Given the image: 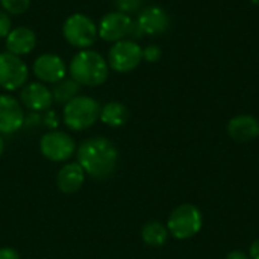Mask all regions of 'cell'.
I'll list each match as a JSON object with an SVG mask.
<instances>
[{
	"label": "cell",
	"mask_w": 259,
	"mask_h": 259,
	"mask_svg": "<svg viewBox=\"0 0 259 259\" xmlns=\"http://www.w3.org/2000/svg\"><path fill=\"white\" fill-rule=\"evenodd\" d=\"M77 162L85 175L94 179H106L114 175L118 162V150L105 137L85 140L77 149Z\"/></svg>",
	"instance_id": "1"
},
{
	"label": "cell",
	"mask_w": 259,
	"mask_h": 259,
	"mask_svg": "<svg viewBox=\"0 0 259 259\" xmlns=\"http://www.w3.org/2000/svg\"><path fill=\"white\" fill-rule=\"evenodd\" d=\"M68 73L80 87H100L109 76V65L100 53L87 49L73 56Z\"/></svg>",
	"instance_id": "2"
},
{
	"label": "cell",
	"mask_w": 259,
	"mask_h": 259,
	"mask_svg": "<svg viewBox=\"0 0 259 259\" xmlns=\"http://www.w3.org/2000/svg\"><path fill=\"white\" fill-rule=\"evenodd\" d=\"M100 117V105L90 96H76L64 105L62 120L71 131H85Z\"/></svg>",
	"instance_id": "3"
},
{
	"label": "cell",
	"mask_w": 259,
	"mask_h": 259,
	"mask_svg": "<svg viewBox=\"0 0 259 259\" xmlns=\"http://www.w3.org/2000/svg\"><path fill=\"white\" fill-rule=\"evenodd\" d=\"M203 225V215L196 205L184 203L175 208L167 220L168 234L176 240H190L197 235Z\"/></svg>",
	"instance_id": "4"
},
{
	"label": "cell",
	"mask_w": 259,
	"mask_h": 259,
	"mask_svg": "<svg viewBox=\"0 0 259 259\" xmlns=\"http://www.w3.org/2000/svg\"><path fill=\"white\" fill-rule=\"evenodd\" d=\"M62 35L70 46L79 50H87L96 42L99 32H97V24L88 15L76 12L71 14L64 21Z\"/></svg>",
	"instance_id": "5"
},
{
	"label": "cell",
	"mask_w": 259,
	"mask_h": 259,
	"mask_svg": "<svg viewBox=\"0 0 259 259\" xmlns=\"http://www.w3.org/2000/svg\"><path fill=\"white\" fill-rule=\"evenodd\" d=\"M106 61L112 71L131 73L143 61V49L134 39H121L109 49Z\"/></svg>",
	"instance_id": "6"
},
{
	"label": "cell",
	"mask_w": 259,
	"mask_h": 259,
	"mask_svg": "<svg viewBox=\"0 0 259 259\" xmlns=\"http://www.w3.org/2000/svg\"><path fill=\"white\" fill-rule=\"evenodd\" d=\"M39 150L42 156L52 162H65L76 152L73 138L62 131H50L39 140Z\"/></svg>",
	"instance_id": "7"
},
{
	"label": "cell",
	"mask_w": 259,
	"mask_h": 259,
	"mask_svg": "<svg viewBox=\"0 0 259 259\" xmlns=\"http://www.w3.org/2000/svg\"><path fill=\"white\" fill-rule=\"evenodd\" d=\"M29 77V70L20 56L9 52L0 53V88L6 91L21 90Z\"/></svg>",
	"instance_id": "8"
},
{
	"label": "cell",
	"mask_w": 259,
	"mask_h": 259,
	"mask_svg": "<svg viewBox=\"0 0 259 259\" xmlns=\"http://www.w3.org/2000/svg\"><path fill=\"white\" fill-rule=\"evenodd\" d=\"M132 26L134 20L131 18V15L120 11H112L102 17L97 26V32L103 41L117 42L121 39H127L131 36Z\"/></svg>",
	"instance_id": "9"
},
{
	"label": "cell",
	"mask_w": 259,
	"mask_h": 259,
	"mask_svg": "<svg viewBox=\"0 0 259 259\" xmlns=\"http://www.w3.org/2000/svg\"><path fill=\"white\" fill-rule=\"evenodd\" d=\"M35 77L42 83H56L67 74V67L61 56L55 53L39 55L32 65Z\"/></svg>",
	"instance_id": "10"
},
{
	"label": "cell",
	"mask_w": 259,
	"mask_h": 259,
	"mask_svg": "<svg viewBox=\"0 0 259 259\" xmlns=\"http://www.w3.org/2000/svg\"><path fill=\"white\" fill-rule=\"evenodd\" d=\"M24 124V111L21 103L9 94H0V135H11Z\"/></svg>",
	"instance_id": "11"
},
{
	"label": "cell",
	"mask_w": 259,
	"mask_h": 259,
	"mask_svg": "<svg viewBox=\"0 0 259 259\" xmlns=\"http://www.w3.org/2000/svg\"><path fill=\"white\" fill-rule=\"evenodd\" d=\"M20 100L24 108L33 112L47 111L53 103L52 90L42 82H30L26 83L20 91Z\"/></svg>",
	"instance_id": "12"
},
{
	"label": "cell",
	"mask_w": 259,
	"mask_h": 259,
	"mask_svg": "<svg viewBox=\"0 0 259 259\" xmlns=\"http://www.w3.org/2000/svg\"><path fill=\"white\" fill-rule=\"evenodd\" d=\"M170 15L161 6H147L141 9L137 24L140 26L144 35H161L168 30L170 27Z\"/></svg>",
	"instance_id": "13"
},
{
	"label": "cell",
	"mask_w": 259,
	"mask_h": 259,
	"mask_svg": "<svg viewBox=\"0 0 259 259\" xmlns=\"http://www.w3.org/2000/svg\"><path fill=\"white\" fill-rule=\"evenodd\" d=\"M228 134L237 143H249L259 137V120L250 114H240L229 120Z\"/></svg>",
	"instance_id": "14"
},
{
	"label": "cell",
	"mask_w": 259,
	"mask_h": 259,
	"mask_svg": "<svg viewBox=\"0 0 259 259\" xmlns=\"http://www.w3.org/2000/svg\"><path fill=\"white\" fill-rule=\"evenodd\" d=\"M6 39V52L15 55V56H23L30 53L35 46H36V35L32 29L20 26L15 29H11L8 33Z\"/></svg>",
	"instance_id": "15"
},
{
	"label": "cell",
	"mask_w": 259,
	"mask_h": 259,
	"mask_svg": "<svg viewBox=\"0 0 259 259\" xmlns=\"http://www.w3.org/2000/svg\"><path fill=\"white\" fill-rule=\"evenodd\" d=\"M85 182V171L79 162H67L61 167L56 176V185L64 194L77 193Z\"/></svg>",
	"instance_id": "16"
},
{
	"label": "cell",
	"mask_w": 259,
	"mask_h": 259,
	"mask_svg": "<svg viewBox=\"0 0 259 259\" xmlns=\"http://www.w3.org/2000/svg\"><path fill=\"white\" fill-rule=\"evenodd\" d=\"M99 120L109 127H121L129 120V109L120 102H108L106 105L100 106Z\"/></svg>",
	"instance_id": "17"
},
{
	"label": "cell",
	"mask_w": 259,
	"mask_h": 259,
	"mask_svg": "<svg viewBox=\"0 0 259 259\" xmlns=\"http://www.w3.org/2000/svg\"><path fill=\"white\" fill-rule=\"evenodd\" d=\"M168 237L170 234L167 226L158 220L146 223L141 229V238L150 247H162L167 243Z\"/></svg>",
	"instance_id": "18"
},
{
	"label": "cell",
	"mask_w": 259,
	"mask_h": 259,
	"mask_svg": "<svg viewBox=\"0 0 259 259\" xmlns=\"http://www.w3.org/2000/svg\"><path fill=\"white\" fill-rule=\"evenodd\" d=\"M80 94V85L71 79V77H64L59 82L55 83L53 90H52V96H53V102L56 103H68L71 99H74L76 96Z\"/></svg>",
	"instance_id": "19"
},
{
	"label": "cell",
	"mask_w": 259,
	"mask_h": 259,
	"mask_svg": "<svg viewBox=\"0 0 259 259\" xmlns=\"http://www.w3.org/2000/svg\"><path fill=\"white\" fill-rule=\"evenodd\" d=\"M2 9L9 15H20L30 6V0H0Z\"/></svg>",
	"instance_id": "20"
},
{
	"label": "cell",
	"mask_w": 259,
	"mask_h": 259,
	"mask_svg": "<svg viewBox=\"0 0 259 259\" xmlns=\"http://www.w3.org/2000/svg\"><path fill=\"white\" fill-rule=\"evenodd\" d=\"M112 2L117 6V11L124 12L127 15L132 12H137L143 5V0H112Z\"/></svg>",
	"instance_id": "21"
},
{
	"label": "cell",
	"mask_w": 259,
	"mask_h": 259,
	"mask_svg": "<svg viewBox=\"0 0 259 259\" xmlns=\"http://www.w3.org/2000/svg\"><path fill=\"white\" fill-rule=\"evenodd\" d=\"M162 56V50L156 46V44H150V46H146L143 49V61H147V62H158Z\"/></svg>",
	"instance_id": "22"
},
{
	"label": "cell",
	"mask_w": 259,
	"mask_h": 259,
	"mask_svg": "<svg viewBox=\"0 0 259 259\" xmlns=\"http://www.w3.org/2000/svg\"><path fill=\"white\" fill-rule=\"evenodd\" d=\"M12 24H11V17L6 14L3 9H0V38H6L8 33L11 32Z\"/></svg>",
	"instance_id": "23"
},
{
	"label": "cell",
	"mask_w": 259,
	"mask_h": 259,
	"mask_svg": "<svg viewBox=\"0 0 259 259\" xmlns=\"http://www.w3.org/2000/svg\"><path fill=\"white\" fill-rule=\"evenodd\" d=\"M0 259H21L18 252L12 247H2L0 249Z\"/></svg>",
	"instance_id": "24"
},
{
	"label": "cell",
	"mask_w": 259,
	"mask_h": 259,
	"mask_svg": "<svg viewBox=\"0 0 259 259\" xmlns=\"http://www.w3.org/2000/svg\"><path fill=\"white\" fill-rule=\"evenodd\" d=\"M249 256L250 259H259V238L252 243V246L249 247Z\"/></svg>",
	"instance_id": "25"
},
{
	"label": "cell",
	"mask_w": 259,
	"mask_h": 259,
	"mask_svg": "<svg viewBox=\"0 0 259 259\" xmlns=\"http://www.w3.org/2000/svg\"><path fill=\"white\" fill-rule=\"evenodd\" d=\"M226 259H250V256L247 253L241 252V250H232V252L228 253Z\"/></svg>",
	"instance_id": "26"
},
{
	"label": "cell",
	"mask_w": 259,
	"mask_h": 259,
	"mask_svg": "<svg viewBox=\"0 0 259 259\" xmlns=\"http://www.w3.org/2000/svg\"><path fill=\"white\" fill-rule=\"evenodd\" d=\"M3 150H5V141H3V138H2V135H0V156H2V153H3Z\"/></svg>",
	"instance_id": "27"
},
{
	"label": "cell",
	"mask_w": 259,
	"mask_h": 259,
	"mask_svg": "<svg viewBox=\"0 0 259 259\" xmlns=\"http://www.w3.org/2000/svg\"><path fill=\"white\" fill-rule=\"evenodd\" d=\"M250 2H252L253 5H258V6H259V0H250Z\"/></svg>",
	"instance_id": "28"
}]
</instances>
